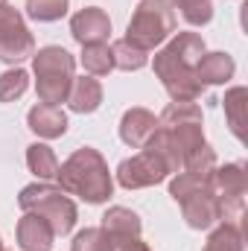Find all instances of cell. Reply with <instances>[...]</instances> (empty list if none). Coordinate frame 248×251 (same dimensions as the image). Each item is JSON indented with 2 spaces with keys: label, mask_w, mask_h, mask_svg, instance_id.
<instances>
[{
  "label": "cell",
  "mask_w": 248,
  "mask_h": 251,
  "mask_svg": "<svg viewBox=\"0 0 248 251\" xmlns=\"http://www.w3.org/2000/svg\"><path fill=\"white\" fill-rule=\"evenodd\" d=\"M204 53V38L198 32H178L164 50L155 53V73L164 82L173 102H196L204 85L196 79V64Z\"/></svg>",
  "instance_id": "1"
},
{
  "label": "cell",
  "mask_w": 248,
  "mask_h": 251,
  "mask_svg": "<svg viewBox=\"0 0 248 251\" xmlns=\"http://www.w3.org/2000/svg\"><path fill=\"white\" fill-rule=\"evenodd\" d=\"M59 187L70 196H79L85 199L88 204H102L108 201L114 181H111V173H108V164L105 158L91 149V146H82L76 149L64 164H59V176H56Z\"/></svg>",
  "instance_id": "2"
},
{
  "label": "cell",
  "mask_w": 248,
  "mask_h": 251,
  "mask_svg": "<svg viewBox=\"0 0 248 251\" xmlns=\"http://www.w3.org/2000/svg\"><path fill=\"white\" fill-rule=\"evenodd\" d=\"M170 196L181 204L187 225L196 231H204L216 222H222L219 199L213 190V176H193V173H178L170 184Z\"/></svg>",
  "instance_id": "3"
},
{
  "label": "cell",
  "mask_w": 248,
  "mask_h": 251,
  "mask_svg": "<svg viewBox=\"0 0 248 251\" xmlns=\"http://www.w3.org/2000/svg\"><path fill=\"white\" fill-rule=\"evenodd\" d=\"M32 67H35V91L38 100L47 105H62L67 102L70 85H73V67L76 59L64 50V47H41L32 56Z\"/></svg>",
  "instance_id": "4"
},
{
  "label": "cell",
  "mask_w": 248,
  "mask_h": 251,
  "mask_svg": "<svg viewBox=\"0 0 248 251\" xmlns=\"http://www.w3.org/2000/svg\"><path fill=\"white\" fill-rule=\"evenodd\" d=\"M175 29V12L167 0H140L131 21H128V29H125V41L143 53L161 47Z\"/></svg>",
  "instance_id": "5"
},
{
  "label": "cell",
  "mask_w": 248,
  "mask_h": 251,
  "mask_svg": "<svg viewBox=\"0 0 248 251\" xmlns=\"http://www.w3.org/2000/svg\"><path fill=\"white\" fill-rule=\"evenodd\" d=\"M18 204H21L24 213L44 216L53 225L56 237L70 234L73 225H76V204L70 201V196L62 187H53V184H29V187L21 190Z\"/></svg>",
  "instance_id": "6"
},
{
  "label": "cell",
  "mask_w": 248,
  "mask_h": 251,
  "mask_svg": "<svg viewBox=\"0 0 248 251\" xmlns=\"http://www.w3.org/2000/svg\"><path fill=\"white\" fill-rule=\"evenodd\" d=\"M29 56H35V38L26 29L24 15L15 6L0 3V62L18 64Z\"/></svg>",
  "instance_id": "7"
},
{
  "label": "cell",
  "mask_w": 248,
  "mask_h": 251,
  "mask_svg": "<svg viewBox=\"0 0 248 251\" xmlns=\"http://www.w3.org/2000/svg\"><path fill=\"white\" fill-rule=\"evenodd\" d=\"M213 190L219 199V210L225 222H237L246 207V167L228 164L213 170Z\"/></svg>",
  "instance_id": "8"
},
{
  "label": "cell",
  "mask_w": 248,
  "mask_h": 251,
  "mask_svg": "<svg viewBox=\"0 0 248 251\" xmlns=\"http://www.w3.org/2000/svg\"><path fill=\"white\" fill-rule=\"evenodd\" d=\"M170 176L167 164L143 146V152L125 158L123 164L117 167V181L123 184L125 190H140V187H152V184H161L164 178Z\"/></svg>",
  "instance_id": "9"
},
{
  "label": "cell",
  "mask_w": 248,
  "mask_h": 251,
  "mask_svg": "<svg viewBox=\"0 0 248 251\" xmlns=\"http://www.w3.org/2000/svg\"><path fill=\"white\" fill-rule=\"evenodd\" d=\"M70 32L73 38L85 47V44H108L111 35V18L105 15V9L99 6H85L70 18Z\"/></svg>",
  "instance_id": "10"
},
{
  "label": "cell",
  "mask_w": 248,
  "mask_h": 251,
  "mask_svg": "<svg viewBox=\"0 0 248 251\" xmlns=\"http://www.w3.org/2000/svg\"><path fill=\"white\" fill-rule=\"evenodd\" d=\"M15 234H18V246L24 251H50L56 240L53 225L38 213H24Z\"/></svg>",
  "instance_id": "11"
},
{
  "label": "cell",
  "mask_w": 248,
  "mask_h": 251,
  "mask_svg": "<svg viewBox=\"0 0 248 251\" xmlns=\"http://www.w3.org/2000/svg\"><path fill=\"white\" fill-rule=\"evenodd\" d=\"M158 128V117L146 108H128L120 120V137H123L125 146L131 149H143L149 143V137L155 134Z\"/></svg>",
  "instance_id": "12"
},
{
  "label": "cell",
  "mask_w": 248,
  "mask_h": 251,
  "mask_svg": "<svg viewBox=\"0 0 248 251\" xmlns=\"http://www.w3.org/2000/svg\"><path fill=\"white\" fill-rule=\"evenodd\" d=\"M26 123L29 128L44 137V140H56L67 131V114L62 111V105H47V102H38L35 108H29L26 114Z\"/></svg>",
  "instance_id": "13"
},
{
  "label": "cell",
  "mask_w": 248,
  "mask_h": 251,
  "mask_svg": "<svg viewBox=\"0 0 248 251\" xmlns=\"http://www.w3.org/2000/svg\"><path fill=\"white\" fill-rule=\"evenodd\" d=\"M67 105L76 114H94L102 105V85H99V79L97 76H79V79H73L70 94H67Z\"/></svg>",
  "instance_id": "14"
},
{
  "label": "cell",
  "mask_w": 248,
  "mask_h": 251,
  "mask_svg": "<svg viewBox=\"0 0 248 251\" xmlns=\"http://www.w3.org/2000/svg\"><path fill=\"white\" fill-rule=\"evenodd\" d=\"M237 64L228 53H201V59L196 64V79L201 85H222L234 76Z\"/></svg>",
  "instance_id": "15"
},
{
  "label": "cell",
  "mask_w": 248,
  "mask_h": 251,
  "mask_svg": "<svg viewBox=\"0 0 248 251\" xmlns=\"http://www.w3.org/2000/svg\"><path fill=\"white\" fill-rule=\"evenodd\" d=\"M105 234L111 237H140V216L128 207H108V213L102 216V225H99Z\"/></svg>",
  "instance_id": "16"
},
{
  "label": "cell",
  "mask_w": 248,
  "mask_h": 251,
  "mask_svg": "<svg viewBox=\"0 0 248 251\" xmlns=\"http://www.w3.org/2000/svg\"><path fill=\"white\" fill-rule=\"evenodd\" d=\"M26 167L32 176H38L41 181H50L59 176V158L47 143H32L26 149Z\"/></svg>",
  "instance_id": "17"
},
{
  "label": "cell",
  "mask_w": 248,
  "mask_h": 251,
  "mask_svg": "<svg viewBox=\"0 0 248 251\" xmlns=\"http://www.w3.org/2000/svg\"><path fill=\"white\" fill-rule=\"evenodd\" d=\"M82 64H85L88 76H108V73L114 70L111 47H108V44H85V50H82Z\"/></svg>",
  "instance_id": "18"
},
{
  "label": "cell",
  "mask_w": 248,
  "mask_h": 251,
  "mask_svg": "<svg viewBox=\"0 0 248 251\" xmlns=\"http://www.w3.org/2000/svg\"><path fill=\"white\" fill-rule=\"evenodd\" d=\"M204 251H243V231L237 222H222L204 243Z\"/></svg>",
  "instance_id": "19"
},
{
  "label": "cell",
  "mask_w": 248,
  "mask_h": 251,
  "mask_svg": "<svg viewBox=\"0 0 248 251\" xmlns=\"http://www.w3.org/2000/svg\"><path fill=\"white\" fill-rule=\"evenodd\" d=\"M146 56H149V53H143V50L131 47L125 38H120V41H114V44H111V59H114V67H117V70H125V73L146 67V62H149Z\"/></svg>",
  "instance_id": "20"
},
{
  "label": "cell",
  "mask_w": 248,
  "mask_h": 251,
  "mask_svg": "<svg viewBox=\"0 0 248 251\" xmlns=\"http://www.w3.org/2000/svg\"><path fill=\"white\" fill-rule=\"evenodd\" d=\"M29 88V73L24 67H12L6 73H0V102H15L26 94Z\"/></svg>",
  "instance_id": "21"
},
{
  "label": "cell",
  "mask_w": 248,
  "mask_h": 251,
  "mask_svg": "<svg viewBox=\"0 0 248 251\" xmlns=\"http://www.w3.org/2000/svg\"><path fill=\"white\" fill-rule=\"evenodd\" d=\"M173 6H178L181 18L190 26H204L213 18V0H167Z\"/></svg>",
  "instance_id": "22"
},
{
  "label": "cell",
  "mask_w": 248,
  "mask_h": 251,
  "mask_svg": "<svg viewBox=\"0 0 248 251\" xmlns=\"http://www.w3.org/2000/svg\"><path fill=\"white\" fill-rule=\"evenodd\" d=\"M70 0H26V15L38 24H53L67 15Z\"/></svg>",
  "instance_id": "23"
},
{
  "label": "cell",
  "mask_w": 248,
  "mask_h": 251,
  "mask_svg": "<svg viewBox=\"0 0 248 251\" xmlns=\"http://www.w3.org/2000/svg\"><path fill=\"white\" fill-rule=\"evenodd\" d=\"M246 88H231L228 94H225V114H228V126H231V131L243 140V117H246Z\"/></svg>",
  "instance_id": "24"
},
{
  "label": "cell",
  "mask_w": 248,
  "mask_h": 251,
  "mask_svg": "<svg viewBox=\"0 0 248 251\" xmlns=\"http://www.w3.org/2000/svg\"><path fill=\"white\" fill-rule=\"evenodd\" d=\"M70 251H111V237L102 228H85L76 234Z\"/></svg>",
  "instance_id": "25"
},
{
  "label": "cell",
  "mask_w": 248,
  "mask_h": 251,
  "mask_svg": "<svg viewBox=\"0 0 248 251\" xmlns=\"http://www.w3.org/2000/svg\"><path fill=\"white\" fill-rule=\"evenodd\" d=\"M111 251H152V249L140 237H111Z\"/></svg>",
  "instance_id": "26"
},
{
  "label": "cell",
  "mask_w": 248,
  "mask_h": 251,
  "mask_svg": "<svg viewBox=\"0 0 248 251\" xmlns=\"http://www.w3.org/2000/svg\"><path fill=\"white\" fill-rule=\"evenodd\" d=\"M0 251H6V249H3V246H0Z\"/></svg>",
  "instance_id": "27"
},
{
  "label": "cell",
  "mask_w": 248,
  "mask_h": 251,
  "mask_svg": "<svg viewBox=\"0 0 248 251\" xmlns=\"http://www.w3.org/2000/svg\"><path fill=\"white\" fill-rule=\"evenodd\" d=\"M0 3H6V0H0Z\"/></svg>",
  "instance_id": "28"
},
{
  "label": "cell",
  "mask_w": 248,
  "mask_h": 251,
  "mask_svg": "<svg viewBox=\"0 0 248 251\" xmlns=\"http://www.w3.org/2000/svg\"><path fill=\"white\" fill-rule=\"evenodd\" d=\"M0 246H3V243H0Z\"/></svg>",
  "instance_id": "29"
}]
</instances>
